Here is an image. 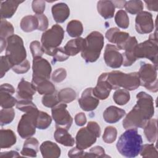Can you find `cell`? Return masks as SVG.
I'll return each mask as SVG.
<instances>
[{"label": "cell", "instance_id": "obj_1", "mask_svg": "<svg viewBox=\"0 0 158 158\" xmlns=\"http://www.w3.org/2000/svg\"><path fill=\"white\" fill-rule=\"evenodd\" d=\"M136 105L126 115L122 122L125 129L143 128L154 114V101L152 96L144 91L136 94Z\"/></svg>", "mask_w": 158, "mask_h": 158}, {"label": "cell", "instance_id": "obj_2", "mask_svg": "<svg viewBox=\"0 0 158 158\" xmlns=\"http://www.w3.org/2000/svg\"><path fill=\"white\" fill-rule=\"evenodd\" d=\"M143 143L141 136L136 128L127 129L120 136L116 147L118 152L126 157H135L141 151Z\"/></svg>", "mask_w": 158, "mask_h": 158}, {"label": "cell", "instance_id": "obj_3", "mask_svg": "<svg viewBox=\"0 0 158 158\" xmlns=\"http://www.w3.org/2000/svg\"><path fill=\"white\" fill-rule=\"evenodd\" d=\"M107 81L112 89L123 88L128 91L136 89L140 86L138 72L125 73L121 71L114 70L106 73Z\"/></svg>", "mask_w": 158, "mask_h": 158}, {"label": "cell", "instance_id": "obj_4", "mask_svg": "<svg viewBox=\"0 0 158 158\" xmlns=\"http://www.w3.org/2000/svg\"><path fill=\"white\" fill-rule=\"evenodd\" d=\"M104 43L103 35L97 31H92L84 38L81 56L86 62H94L99 59Z\"/></svg>", "mask_w": 158, "mask_h": 158}, {"label": "cell", "instance_id": "obj_5", "mask_svg": "<svg viewBox=\"0 0 158 158\" xmlns=\"http://www.w3.org/2000/svg\"><path fill=\"white\" fill-rule=\"evenodd\" d=\"M101 128L99 124L94 121H90L87 126L80 128L75 137L76 148L85 150L91 147L96 141L97 138L101 135Z\"/></svg>", "mask_w": 158, "mask_h": 158}, {"label": "cell", "instance_id": "obj_6", "mask_svg": "<svg viewBox=\"0 0 158 158\" xmlns=\"http://www.w3.org/2000/svg\"><path fill=\"white\" fill-rule=\"evenodd\" d=\"M64 36V30L57 24L46 30L41 36V41L44 52L48 56H52L55 50L59 47Z\"/></svg>", "mask_w": 158, "mask_h": 158}, {"label": "cell", "instance_id": "obj_7", "mask_svg": "<svg viewBox=\"0 0 158 158\" xmlns=\"http://www.w3.org/2000/svg\"><path fill=\"white\" fill-rule=\"evenodd\" d=\"M5 56L9 59L13 67L26 59L27 51L21 37L14 34L7 39Z\"/></svg>", "mask_w": 158, "mask_h": 158}, {"label": "cell", "instance_id": "obj_8", "mask_svg": "<svg viewBox=\"0 0 158 158\" xmlns=\"http://www.w3.org/2000/svg\"><path fill=\"white\" fill-rule=\"evenodd\" d=\"M158 40L157 31L150 35L149 39L144 42L138 44L135 49L136 58H146L151 60L153 65L157 67Z\"/></svg>", "mask_w": 158, "mask_h": 158}, {"label": "cell", "instance_id": "obj_9", "mask_svg": "<svg viewBox=\"0 0 158 158\" xmlns=\"http://www.w3.org/2000/svg\"><path fill=\"white\" fill-rule=\"evenodd\" d=\"M157 67L155 65L144 63L139 68L138 75L140 86H143L151 92L156 93L158 91Z\"/></svg>", "mask_w": 158, "mask_h": 158}, {"label": "cell", "instance_id": "obj_10", "mask_svg": "<svg viewBox=\"0 0 158 158\" xmlns=\"http://www.w3.org/2000/svg\"><path fill=\"white\" fill-rule=\"evenodd\" d=\"M39 110L38 108L25 112L21 117L17 126V132L23 139L32 136L36 132V120Z\"/></svg>", "mask_w": 158, "mask_h": 158}, {"label": "cell", "instance_id": "obj_11", "mask_svg": "<svg viewBox=\"0 0 158 158\" xmlns=\"http://www.w3.org/2000/svg\"><path fill=\"white\" fill-rule=\"evenodd\" d=\"M32 83L43 80H48L51 77L52 67L50 63L42 57L33 59Z\"/></svg>", "mask_w": 158, "mask_h": 158}, {"label": "cell", "instance_id": "obj_12", "mask_svg": "<svg viewBox=\"0 0 158 158\" xmlns=\"http://www.w3.org/2000/svg\"><path fill=\"white\" fill-rule=\"evenodd\" d=\"M67 107V105L65 103L60 102L52 108V117L56 123V128H63L67 130L70 128L73 118Z\"/></svg>", "mask_w": 158, "mask_h": 158}, {"label": "cell", "instance_id": "obj_13", "mask_svg": "<svg viewBox=\"0 0 158 158\" xmlns=\"http://www.w3.org/2000/svg\"><path fill=\"white\" fill-rule=\"evenodd\" d=\"M154 23L152 15L147 11L139 12L135 18V29L139 34H148L152 31Z\"/></svg>", "mask_w": 158, "mask_h": 158}, {"label": "cell", "instance_id": "obj_14", "mask_svg": "<svg viewBox=\"0 0 158 158\" xmlns=\"http://www.w3.org/2000/svg\"><path fill=\"white\" fill-rule=\"evenodd\" d=\"M104 59L106 64L112 69L120 67L123 63V56L118 49L113 44H107L104 52Z\"/></svg>", "mask_w": 158, "mask_h": 158}, {"label": "cell", "instance_id": "obj_15", "mask_svg": "<svg viewBox=\"0 0 158 158\" xmlns=\"http://www.w3.org/2000/svg\"><path fill=\"white\" fill-rule=\"evenodd\" d=\"M15 89L9 83L2 84L0 86V105L2 108H12L17 104V99L12 96Z\"/></svg>", "mask_w": 158, "mask_h": 158}, {"label": "cell", "instance_id": "obj_16", "mask_svg": "<svg viewBox=\"0 0 158 158\" xmlns=\"http://www.w3.org/2000/svg\"><path fill=\"white\" fill-rule=\"evenodd\" d=\"M130 36L128 33L122 31L117 27L110 28L106 33V38L109 42L115 44L118 50L123 49Z\"/></svg>", "mask_w": 158, "mask_h": 158}, {"label": "cell", "instance_id": "obj_17", "mask_svg": "<svg viewBox=\"0 0 158 158\" xmlns=\"http://www.w3.org/2000/svg\"><path fill=\"white\" fill-rule=\"evenodd\" d=\"M78 103L81 109L85 111H92L95 110L99 105V99L93 94V88L85 89L78 99Z\"/></svg>", "mask_w": 158, "mask_h": 158}, {"label": "cell", "instance_id": "obj_18", "mask_svg": "<svg viewBox=\"0 0 158 158\" xmlns=\"http://www.w3.org/2000/svg\"><path fill=\"white\" fill-rule=\"evenodd\" d=\"M112 89L107 81L106 73H103L99 77L96 86L93 88V94L98 99L104 100L108 98Z\"/></svg>", "mask_w": 158, "mask_h": 158}, {"label": "cell", "instance_id": "obj_19", "mask_svg": "<svg viewBox=\"0 0 158 158\" xmlns=\"http://www.w3.org/2000/svg\"><path fill=\"white\" fill-rule=\"evenodd\" d=\"M137 44L138 41L136 40V37L130 36L123 48L125 52L122 54V65L123 66H131L137 60L135 55V49Z\"/></svg>", "mask_w": 158, "mask_h": 158}, {"label": "cell", "instance_id": "obj_20", "mask_svg": "<svg viewBox=\"0 0 158 158\" xmlns=\"http://www.w3.org/2000/svg\"><path fill=\"white\" fill-rule=\"evenodd\" d=\"M36 91V88L31 82L30 83L24 78H22L17 86L16 96L19 100L32 101Z\"/></svg>", "mask_w": 158, "mask_h": 158}, {"label": "cell", "instance_id": "obj_21", "mask_svg": "<svg viewBox=\"0 0 158 158\" xmlns=\"http://www.w3.org/2000/svg\"><path fill=\"white\" fill-rule=\"evenodd\" d=\"M51 11L54 20L59 23L64 22L70 15V9L64 2H59L53 5Z\"/></svg>", "mask_w": 158, "mask_h": 158}, {"label": "cell", "instance_id": "obj_22", "mask_svg": "<svg viewBox=\"0 0 158 158\" xmlns=\"http://www.w3.org/2000/svg\"><path fill=\"white\" fill-rule=\"evenodd\" d=\"M40 149L44 158H58L60 156V149L58 145L51 141H45L40 145Z\"/></svg>", "mask_w": 158, "mask_h": 158}, {"label": "cell", "instance_id": "obj_23", "mask_svg": "<svg viewBox=\"0 0 158 158\" xmlns=\"http://www.w3.org/2000/svg\"><path fill=\"white\" fill-rule=\"evenodd\" d=\"M125 110L114 106H109L103 112L104 120L109 123H115L125 116Z\"/></svg>", "mask_w": 158, "mask_h": 158}, {"label": "cell", "instance_id": "obj_24", "mask_svg": "<svg viewBox=\"0 0 158 158\" xmlns=\"http://www.w3.org/2000/svg\"><path fill=\"white\" fill-rule=\"evenodd\" d=\"M23 1L7 0L1 2V19L11 18L15 13L19 6Z\"/></svg>", "mask_w": 158, "mask_h": 158}, {"label": "cell", "instance_id": "obj_25", "mask_svg": "<svg viewBox=\"0 0 158 158\" xmlns=\"http://www.w3.org/2000/svg\"><path fill=\"white\" fill-rule=\"evenodd\" d=\"M54 138L57 143L65 146L71 147L75 143L74 138L69 133L68 130L63 128H56L54 133Z\"/></svg>", "mask_w": 158, "mask_h": 158}, {"label": "cell", "instance_id": "obj_26", "mask_svg": "<svg viewBox=\"0 0 158 158\" xmlns=\"http://www.w3.org/2000/svg\"><path fill=\"white\" fill-rule=\"evenodd\" d=\"M39 148V142L35 138L30 137L27 138L23 146L20 154L23 156L35 157L37 155Z\"/></svg>", "mask_w": 158, "mask_h": 158}, {"label": "cell", "instance_id": "obj_27", "mask_svg": "<svg viewBox=\"0 0 158 158\" xmlns=\"http://www.w3.org/2000/svg\"><path fill=\"white\" fill-rule=\"evenodd\" d=\"M17 138L15 133L10 129H1L0 148L1 149L9 148L16 143Z\"/></svg>", "mask_w": 158, "mask_h": 158}, {"label": "cell", "instance_id": "obj_28", "mask_svg": "<svg viewBox=\"0 0 158 158\" xmlns=\"http://www.w3.org/2000/svg\"><path fill=\"white\" fill-rule=\"evenodd\" d=\"M115 8L112 1H99L97 3L98 12L105 19L114 17Z\"/></svg>", "mask_w": 158, "mask_h": 158}, {"label": "cell", "instance_id": "obj_29", "mask_svg": "<svg viewBox=\"0 0 158 158\" xmlns=\"http://www.w3.org/2000/svg\"><path fill=\"white\" fill-rule=\"evenodd\" d=\"M83 43L84 38L81 37L72 39L66 43L64 49L69 56H74L81 51L83 46Z\"/></svg>", "mask_w": 158, "mask_h": 158}, {"label": "cell", "instance_id": "obj_30", "mask_svg": "<svg viewBox=\"0 0 158 158\" xmlns=\"http://www.w3.org/2000/svg\"><path fill=\"white\" fill-rule=\"evenodd\" d=\"M22 31L24 32H31L38 28V20L36 15H28L23 17L20 23Z\"/></svg>", "mask_w": 158, "mask_h": 158}, {"label": "cell", "instance_id": "obj_31", "mask_svg": "<svg viewBox=\"0 0 158 158\" xmlns=\"http://www.w3.org/2000/svg\"><path fill=\"white\" fill-rule=\"evenodd\" d=\"M143 128L147 140L150 143H154L157 139V119L151 118Z\"/></svg>", "mask_w": 158, "mask_h": 158}, {"label": "cell", "instance_id": "obj_32", "mask_svg": "<svg viewBox=\"0 0 158 158\" xmlns=\"http://www.w3.org/2000/svg\"><path fill=\"white\" fill-rule=\"evenodd\" d=\"M36 88L40 94H48L56 92V88L54 84L48 80L39 81L35 83H32Z\"/></svg>", "mask_w": 158, "mask_h": 158}, {"label": "cell", "instance_id": "obj_33", "mask_svg": "<svg viewBox=\"0 0 158 158\" xmlns=\"http://www.w3.org/2000/svg\"><path fill=\"white\" fill-rule=\"evenodd\" d=\"M83 31V27L81 22L77 20L70 21L67 25V32L72 38H78Z\"/></svg>", "mask_w": 158, "mask_h": 158}, {"label": "cell", "instance_id": "obj_34", "mask_svg": "<svg viewBox=\"0 0 158 158\" xmlns=\"http://www.w3.org/2000/svg\"><path fill=\"white\" fill-rule=\"evenodd\" d=\"M52 122L51 117L46 112L39 110L36 120V127L40 130H44L48 128Z\"/></svg>", "mask_w": 158, "mask_h": 158}, {"label": "cell", "instance_id": "obj_35", "mask_svg": "<svg viewBox=\"0 0 158 158\" xmlns=\"http://www.w3.org/2000/svg\"><path fill=\"white\" fill-rule=\"evenodd\" d=\"M57 97L59 102L63 103H69L76 99L77 94L75 91L70 88L62 89L58 93Z\"/></svg>", "mask_w": 158, "mask_h": 158}, {"label": "cell", "instance_id": "obj_36", "mask_svg": "<svg viewBox=\"0 0 158 158\" xmlns=\"http://www.w3.org/2000/svg\"><path fill=\"white\" fill-rule=\"evenodd\" d=\"M114 102L119 105L123 106L126 104L130 99V94L128 90L125 89H118L113 94Z\"/></svg>", "mask_w": 158, "mask_h": 158}, {"label": "cell", "instance_id": "obj_37", "mask_svg": "<svg viewBox=\"0 0 158 158\" xmlns=\"http://www.w3.org/2000/svg\"><path fill=\"white\" fill-rule=\"evenodd\" d=\"M14 28L11 23L5 19L1 20L0 40H5L14 35Z\"/></svg>", "mask_w": 158, "mask_h": 158}, {"label": "cell", "instance_id": "obj_38", "mask_svg": "<svg viewBox=\"0 0 158 158\" xmlns=\"http://www.w3.org/2000/svg\"><path fill=\"white\" fill-rule=\"evenodd\" d=\"M124 7L127 12L131 14H138L139 12L143 11L144 6L143 2L139 1H126Z\"/></svg>", "mask_w": 158, "mask_h": 158}, {"label": "cell", "instance_id": "obj_39", "mask_svg": "<svg viewBox=\"0 0 158 158\" xmlns=\"http://www.w3.org/2000/svg\"><path fill=\"white\" fill-rule=\"evenodd\" d=\"M15 117V111L12 108H2L0 111L1 126L7 125L12 122Z\"/></svg>", "mask_w": 158, "mask_h": 158}, {"label": "cell", "instance_id": "obj_40", "mask_svg": "<svg viewBox=\"0 0 158 158\" xmlns=\"http://www.w3.org/2000/svg\"><path fill=\"white\" fill-rule=\"evenodd\" d=\"M115 22L117 26L121 28L126 29L129 27V17L123 10H119L115 15Z\"/></svg>", "mask_w": 158, "mask_h": 158}, {"label": "cell", "instance_id": "obj_41", "mask_svg": "<svg viewBox=\"0 0 158 158\" xmlns=\"http://www.w3.org/2000/svg\"><path fill=\"white\" fill-rule=\"evenodd\" d=\"M117 129L112 126L107 127L102 135L103 141L107 144H111L114 142L117 138Z\"/></svg>", "mask_w": 158, "mask_h": 158}, {"label": "cell", "instance_id": "obj_42", "mask_svg": "<svg viewBox=\"0 0 158 158\" xmlns=\"http://www.w3.org/2000/svg\"><path fill=\"white\" fill-rule=\"evenodd\" d=\"M143 157H158V154L154 144H146L141 146L139 152Z\"/></svg>", "mask_w": 158, "mask_h": 158}, {"label": "cell", "instance_id": "obj_43", "mask_svg": "<svg viewBox=\"0 0 158 158\" xmlns=\"http://www.w3.org/2000/svg\"><path fill=\"white\" fill-rule=\"evenodd\" d=\"M59 103V101L56 92L52 94H45L42 98V104L45 107L52 108Z\"/></svg>", "mask_w": 158, "mask_h": 158}, {"label": "cell", "instance_id": "obj_44", "mask_svg": "<svg viewBox=\"0 0 158 158\" xmlns=\"http://www.w3.org/2000/svg\"><path fill=\"white\" fill-rule=\"evenodd\" d=\"M108 155L106 154L105 151L102 147L96 146L90 149L89 152H85V157H108Z\"/></svg>", "mask_w": 158, "mask_h": 158}, {"label": "cell", "instance_id": "obj_45", "mask_svg": "<svg viewBox=\"0 0 158 158\" xmlns=\"http://www.w3.org/2000/svg\"><path fill=\"white\" fill-rule=\"evenodd\" d=\"M16 107L20 111L27 112L37 108L31 100H19L17 101Z\"/></svg>", "mask_w": 158, "mask_h": 158}, {"label": "cell", "instance_id": "obj_46", "mask_svg": "<svg viewBox=\"0 0 158 158\" xmlns=\"http://www.w3.org/2000/svg\"><path fill=\"white\" fill-rule=\"evenodd\" d=\"M30 49L33 58L42 57L44 53L42 45L38 41H33L30 44Z\"/></svg>", "mask_w": 158, "mask_h": 158}, {"label": "cell", "instance_id": "obj_47", "mask_svg": "<svg viewBox=\"0 0 158 158\" xmlns=\"http://www.w3.org/2000/svg\"><path fill=\"white\" fill-rule=\"evenodd\" d=\"M52 57V62L56 63V62H63L69 58V56L65 52L63 48L59 47L55 50Z\"/></svg>", "mask_w": 158, "mask_h": 158}, {"label": "cell", "instance_id": "obj_48", "mask_svg": "<svg viewBox=\"0 0 158 158\" xmlns=\"http://www.w3.org/2000/svg\"><path fill=\"white\" fill-rule=\"evenodd\" d=\"M1 70H0V77L2 78L6 74L7 72L9 71L10 69L13 67L12 64L10 63L9 59L6 56H1Z\"/></svg>", "mask_w": 158, "mask_h": 158}, {"label": "cell", "instance_id": "obj_49", "mask_svg": "<svg viewBox=\"0 0 158 158\" xmlns=\"http://www.w3.org/2000/svg\"><path fill=\"white\" fill-rule=\"evenodd\" d=\"M67 77V71L64 68H59L56 69L52 74V80L55 83H60L63 81Z\"/></svg>", "mask_w": 158, "mask_h": 158}, {"label": "cell", "instance_id": "obj_50", "mask_svg": "<svg viewBox=\"0 0 158 158\" xmlns=\"http://www.w3.org/2000/svg\"><path fill=\"white\" fill-rule=\"evenodd\" d=\"M30 68V64L27 59L23 60L20 64L14 65L12 69L17 74H23L27 72Z\"/></svg>", "mask_w": 158, "mask_h": 158}, {"label": "cell", "instance_id": "obj_51", "mask_svg": "<svg viewBox=\"0 0 158 158\" xmlns=\"http://www.w3.org/2000/svg\"><path fill=\"white\" fill-rule=\"evenodd\" d=\"M33 11L36 14H43L45 10L46 2L42 0H35L33 1L31 4Z\"/></svg>", "mask_w": 158, "mask_h": 158}, {"label": "cell", "instance_id": "obj_52", "mask_svg": "<svg viewBox=\"0 0 158 158\" xmlns=\"http://www.w3.org/2000/svg\"><path fill=\"white\" fill-rule=\"evenodd\" d=\"M38 20V30L46 31L48 27L49 22L47 17L44 14H38L35 15Z\"/></svg>", "mask_w": 158, "mask_h": 158}, {"label": "cell", "instance_id": "obj_53", "mask_svg": "<svg viewBox=\"0 0 158 158\" xmlns=\"http://www.w3.org/2000/svg\"><path fill=\"white\" fill-rule=\"evenodd\" d=\"M68 156L69 157H85V152H84L83 150L79 149L75 147L69 151Z\"/></svg>", "mask_w": 158, "mask_h": 158}, {"label": "cell", "instance_id": "obj_54", "mask_svg": "<svg viewBox=\"0 0 158 158\" xmlns=\"http://www.w3.org/2000/svg\"><path fill=\"white\" fill-rule=\"evenodd\" d=\"M75 122L78 126H83L86 123V117L83 112H80L75 116Z\"/></svg>", "mask_w": 158, "mask_h": 158}, {"label": "cell", "instance_id": "obj_55", "mask_svg": "<svg viewBox=\"0 0 158 158\" xmlns=\"http://www.w3.org/2000/svg\"><path fill=\"white\" fill-rule=\"evenodd\" d=\"M146 4V7L149 10L157 12L158 10V1H144Z\"/></svg>", "mask_w": 158, "mask_h": 158}, {"label": "cell", "instance_id": "obj_56", "mask_svg": "<svg viewBox=\"0 0 158 158\" xmlns=\"http://www.w3.org/2000/svg\"><path fill=\"white\" fill-rule=\"evenodd\" d=\"M20 154L15 151H10L6 152H2L0 154V157H20Z\"/></svg>", "mask_w": 158, "mask_h": 158}, {"label": "cell", "instance_id": "obj_57", "mask_svg": "<svg viewBox=\"0 0 158 158\" xmlns=\"http://www.w3.org/2000/svg\"><path fill=\"white\" fill-rule=\"evenodd\" d=\"M115 7L117 8H122L124 7L126 1H112Z\"/></svg>", "mask_w": 158, "mask_h": 158}]
</instances>
